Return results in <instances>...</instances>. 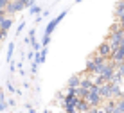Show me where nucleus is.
Here are the masks:
<instances>
[{
  "instance_id": "2",
  "label": "nucleus",
  "mask_w": 124,
  "mask_h": 113,
  "mask_svg": "<svg viewBox=\"0 0 124 113\" xmlns=\"http://www.w3.org/2000/svg\"><path fill=\"white\" fill-rule=\"evenodd\" d=\"M99 93H101L102 99H112L113 97L112 95V83H106V84L99 86Z\"/></svg>"
},
{
  "instance_id": "6",
  "label": "nucleus",
  "mask_w": 124,
  "mask_h": 113,
  "mask_svg": "<svg viewBox=\"0 0 124 113\" xmlns=\"http://www.w3.org/2000/svg\"><path fill=\"white\" fill-rule=\"evenodd\" d=\"M13 49H15V45H13V43H11V45H9V54H7V59H11V54H13Z\"/></svg>"
},
{
  "instance_id": "3",
  "label": "nucleus",
  "mask_w": 124,
  "mask_h": 113,
  "mask_svg": "<svg viewBox=\"0 0 124 113\" xmlns=\"http://www.w3.org/2000/svg\"><path fill=\"white\" fill-rule=\"evenodd\" d=\"M115 106H117V101H113V99H108V102L104 104V113H113Z\"/></svg>"
},
{
  "instance_id": "4",
  "label": "nucleus",
  "mask_w": 124,
  "mask_h": 113,
  "mask_svg": "<svg viewBox=\"0 0 124 113\" xmlns=\"http://www.w3.org/2000/svg\"><path fill=\"white\" fill-rule=\"evenodd\" d=\"M0 110H6V97H4V93H0Z\"/></svg>"
},
{
  "instance_id": "5",
  "label": "nucleus",
  "mask_w": 124,
  "mask_h": 113,
  "mask_svg": "<svg viewBox=\"0 0 124 113\" xmlns=\"http://www.w3.org/2000/svg\"><path fill=\"white\" fill-rule=\"evenodd\" d=\"M7 6V0H0V13H2V9Z\"/></svg>"
},
{
  "instance_id": "1",
  "label": "nucleus",
  "mask_w": 124,
  "mask_h": 113,
  "mask_svg": "<svg viewBox=\"0 0 124 113\" xmlns=\"http://www.w3.org/2000/svg\"><path fill=\"white\" fill-rule=\"evenodd\" d=\"M86 101L90 102V106H92V108H99V106H101L102 97H101V93H99V86H95V88H93L92 92H88V95H86Z\"/></svg>"
}]
</instances>
